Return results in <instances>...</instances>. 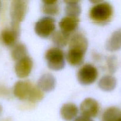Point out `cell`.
<instances>
[{
    "label": "cell",
    "instance_id": "obj_1",
    "mask_svg": "<svg viewBox=\"0 0 121 121\" xmlns=\"http://www.w3.org/2000/svg\"><path fill=\"white\" fill-rule=\"evenodd\" d=\"M70 46L66 54V60L72 66L83 63L88 47V40L81 33H75L70 38Z\"/></svg>",
    "mask_w": 121,
    "mask_h": 121
},
{
    "label": "cell",
    "instance_id": "obj_2",
    "mask_svg": "<svg viewBox=\"0 0 121 121\" xmlns=\"http://www.w3.org/2000/svg\"><path fill=\"white\" fill-rule=\"evenodd\" d=\"M13 93L19 100H28L33 103L40 101L44 97L42 91L29 81H18L15 83Z\"/></svg>",
    "mask_w": 121,
    "mask_h": 121
},
{
    "label": "cell",
    "instance_id": "obj_3",
    "mask_svg": "<svg viewBox=\"0 0 121 121\" xmlns=\"http://www.w3.org/2000/svg\"><path fill=\"white\" fill-rule=\"evenodd\" d=\"M28 9V1L15 0L11 3V28L20 33V25L25 18Z\"/></svg>",
    "mask_w": 121,
    "mask_h": 121
},
{
    "label": "cell",
    "instance_id": "obj_4",
    "mask_svg": "<svg viewBox=\"0 0 121 121\" xmlns=\"http://www.w3.org/2000/svg\"><path fill=\"white\" fill-rule=\"evenodd\" d=\"M113 8L107 2H100L95 4L90 11V17L97 24H106L112 18Z\"/></svg>",
    "mask_w": 121,
    "mask_h": 121
},
{
    "label": "cell",
    "instance_id": "obj_5",
    "mask_svg": "<svg viewBox=\"0 0 121 121\" xmlns=\"http://www.w3.org/2000/svg\"><path fill=\"white\" fill-rule=\"evenodd\" d=\"M45 57L50 69L59 71L65 67V54L60 48L52 47L49 48L46 51Z\"/></svg>",
    "mask_w": 121,
    "mask_h": 121
},
{
    "label": "cell",
    "instance_id": "obj_6",
    "mask_svg": "<svg viewBox=\"0 0 121 121\" xmlns=\"http://www.w3.org/2000/svg\"><path fill=\"white\" fill-rule=\"evenodd\" d=\"M56 28L55 20L51 17H44L35 24L34 31L42 38H47L53 34Z\"/></svg>",
    "mask_w": 121,
    "mask_h": 121
},
{
    "label": "cell",
    "instance_id": "obj_7",
    "mask_svg": "<svg viewBox=\"0 0 121 121\" xmlns=\"http://www.w3.org/2000/svg\"><path fill=\"white\" fill-rule=\"evenodd\" d=\"M98 71L91 64H86L81 67L77 73V79L82 85H90L97 79Z\"/></svg>",
    "mask_w": 121,
    "mask_h": 121
},
{
    "label": "cell",
    "instance_id": "obj_8",
    "mask_svg": "<svg viewBox=\"0 0 121 121\" xmlns=\"http://www.w3.org/2000/svg\"><path fill=\"white\" fill-rule=\"evenodd\" d=\"M80 111L82 116L88 118H95L100 111L98 103L93 98H86L80 105Z\"/></svg>",
    "mask_w": 121,
    "mask_h": 121
},
{
    "label": "cell",
    "instance_id": "obj_9",
    "mask_svg": "<svg viewBox=\"0 0 121 121\" xmlns=\"http://www.w3.org/2000/svg\"><path fill=\"white\" fill-rule=\"evenodd\" d=\"M33 68V61L29 56L24 57L18 60L15 65V72L20 78H27Z\"/></svg>",
    "mask_w": 121,
    "mask_h": 121
},
{
    "label": "cell",
    "instance_id": "obj_10",
    "mask_svg": "<svg viewBox=\"0 0 121 121\" xmlns=\"http://www.w3.org/2000/svg\"><path fill=\"white\" fill-rule=\"evenodd\" d=\"M79 23V18L66 16L59 21V26L60 30L70 34L77 30Z\"/></svg>",
    "mask_w": 121,
    "mask_h": 121
},
{
    "label": "cell",
    "instance_id": "obj_11",
    "mask_svg": "<svg viewBox=\"0 0 121 121\" xmlns=\"http://www.w3.org/2000/svg\"><path fill=\"white\" fill-rule=\"evenodd\" d=\"M56 86V79L52 74L45 73L38 80L37 86L42 92H49L55 89Z\"/></svg>",
    "mask_w": 121,
    "mask_h": 121
},
{
    "label": "cell",
    "instance_id": "obj_12",
    "mask_svg": "<svg viewBox=\"0 0 121 121\" xmlns=\"http://www.w3.org/2000/svg\"><path fill=\"white\" fill-rule=\"evenodd\" d=\"M20 33L13 30L12 28H5L0 33V41L7 46L15 45Z\"/></svg>",
    "mask_w": 121,
    "mask_h": 121
},
{
    "label": "cell",
    "instance_id": "obj_13",
    "mask_svg": "<svg viewBox=\"0 0 121 121\" xmlns=\"http://www.w3.org/2000/svg\"><path fill=\"white\" fill-rule=\"evenodd\" d=\"M78 113V108L72 103H67L62 106L60 109V114L62 118L66 121L74 119Z\"/></svg>",
    "mask_w": 121,
    "mask_h": 121
},
{
    "label": "cell",
    "instance_id": "obj_14",
    "mask_svg": "<svg viewBox=\"0 0 121 121\" xmlns=\"http://www.w3.org/2000/svg\"><path fill=\"white\" fill-rule=\"evenodd\" d=\"M106 49L109 52L121 49V31H116L112 34L106 44Z\"/></svg>",
    "mask_w": 121,
    "mask_h": 121
},
{
    "label": "cell",
    "instance_id": "obj_15",
    "mask_svg": "<svg viewBox=\"0 0 121 121\" xmlns=\"http://www.w3.org/2000/svg\"><path fill=\"white\" fill-rule=\"evenodd\" d=\"M117 81L115 77L106 75L102 77L98 82V87L103 91L110 92L115 89Z\"/></svg>",
    "mask_w": 121,
    "mask_h": 121
},
{
    "label": "cell",
    "instance_id": "obj_16",
    "mask_svg": "<svg viewBox=\"0 0 121 121\" xmlns=\"http://www.w3.org/2000/svg\"><path fill=\"white\" fill-rule=\"evenodd\" d=\"M70 34L59 30L54 32L52 35V40L53 43L58 47H64L69 43Z\"/></svg>",
    "mask_w": 121,
    "mask_h": 121
},
{
    "label": "cell",
    "instance_id": "obj_17",
    "mask_svg": "<svg viewBox=\"0 0 121 121\" xmlns=\"http://www.w3.org/2000/svg\"><path fill=\"white\" fill-rule=\"evenodd\" d=\"M64 2L66 4L65 8L66 16L78 18L81 13V7L79 5V1H66Z\"/></svg>",
    "mask_w": 121,
    "mask_h": 121
},
{
    "label": "cell",
    "instance_id": "obj_18",
    "mask_svg": "<svg viewBox=\"0 0 121 121\" xmlns=\"http://www.w3.org/2000/svg\"><path fill=\"white\" fill-rule=\"evenodd\" d=\"M121 110L115 106L109 108L102 115V121H121Z\"/></svg>",
    "mask_w": 121,
    "mask_h": 121
},
{
    "label": "cell",
    "instance_id": "obj_19",
    "mask_svg": "<svg viewBox=\"0 0 121 121\" xmlns=\"http://www.w3.org/2000/svg\"><path fill=\"white\" fill-rule=\"evenodd\" d=\"M42 11L44 14L48 15H57L59 13L58 1H43Z\"/></svg>",
    "mask_w": 121,
    "mask_h": 121
},
{
    "label": "cell",
    "instance_id": "obj_20",
    "mask_svg": "<svg viewBox=\"0 0 121 121\" xmlns=\"http://www.w3.org/2000/svg\"><path fill=\"white\" fill-rule=\"evenodd\" d=\"M27 56V47L24 44L18 43L14 45L11 51V57L13 60L17 61Z\"/></svg>",
    "mask_w": 121,
    "mask_h": 121
},
{
    "label": "cell",
    "instance_id": "obj_21",
    "mask_svg": "<svg viewBox=\"0 0 121 121\" xmlns=\"http://www.w3.org/2000/svg\"><path fill=\"white\" fill-rule=\"evenodd\" d=\"M109 69L110 72L114 73L116 72L117 65H116V59L115 56H112L109 58Z\"/></svg>",
    "mask_w": 121,
    "mask_h": 121
},
{
    "label": "cell",
    "instance_id": "obj_22",
    "mask_svg": "<svg viewBox=\"0 0 121 121\" xmlns=\"http://www.w3.org/2000/svg\"><path fill=\"white\" fill-rule=\"evenodd\" d=\"M74 121H93L91 118H87L84 116H80V117H77L76 119H75Z\"/></svg>",
    "mask_w": 121,
    "mask_h": 121
},
{
    "label": "cell",
    "instance_id": "obj_23",
    "mask_svg": "<svg viewBox=\"0 0 121 121\" xmlns=\"http://www.w3.org/2000/svg\"><path fill=\"white\" fill-rule=\"evenodd\" d=\"M2 106H1V105H0V115H1V112H2Z\"/></svg>",
    "mask_w": 121,
    "mask_h": 121
},
{
    "label": "cell",
    "instance_id": "obj_24",
    "mask_svg": "<svg viewBox=\"0 0 121 121\" xmlns=\"http://www.w3.org/2000/svg\"><path fill=\"white\" fill-rule=\"evenodd\" d=\"M0 8H1V2H0Z\"/></svg>",
    "mask_w": 121,
    "mask_h": 121
}]
</instances>
